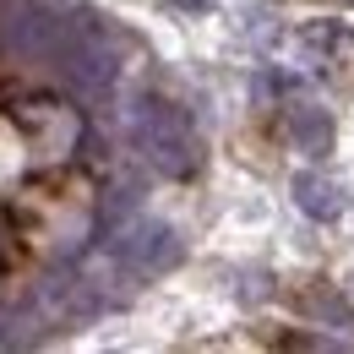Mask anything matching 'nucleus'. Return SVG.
I'll use <instances>...</instances> for the list:
<instances>
[{"label": "nucleus", "instance_id": "obj_1", "mask_svg": "<svg viewBox=\"0 0 354 354\" xmlns=\"http://www.w3.org/2000/svg\"><path fill=\"white\" fill-rule=\"evenodd\" d=\"M131 142H136V153L169 180L196 175V164H202V142L191 131V120L164 98H142L131 109Z\"/></svg>", "mask_w": 354, "mask_h": 354}, {"label": "nucleus", "instance_id": "obj_2", "mask_svg": "<svg viewBox=\"0 0 354 354\" xmlns=\"http://www.w3.org/2000/svg\"><path fill=\"white\" fill-rule=\"evenodd\" d=\"M66 39V17L44 0H6L0 6V49L17 60H55Z\"/></svg>", "mask_w": 354, "mask_h": 354}, {"label": "nucleus", "instance_id": "obj_3", "mask_svg": "<svg viewBox=\"0 0 354 354\" xmlns=\"http://www.w3.org/2000/svg\"><path fill=\"white\" fill-rule=\"evenodd\" d=\"M109 262L120 267L126 278H153V272H169L180 262V240L169 223L158 218H142L131 229H120L115 240H109Z\"/></svg>", "mask_w": 354, "mask_h": 354}, {"label": "nucleus", "instance_id": "obj_4", "mask_svg": "<svg viewBox=\"0 0 354 354\" xmlns=\"http://www.w3.org/2000/svg\"><path fill=\"white\" fill-rule=\"evenodd\" d=\"M289 142H295L300 153H310V158L333 153V115L316 109V104H295V109H289Z\"/></svg>", "mask_w": 354, "mask_h": 354}, {"label": "nucleus", "instance_id": "obj_5", "mask_svg": "<svg viewBox=\"0 0 354 354\" xmlns=\"http://www.w3.org/2000/svg\"><path fill=\"white\" fill-rule=\"evenodd\" d=\"M295 202H300L306 218H322V223H333L344 213V191L327 175H316V169H300V175H295Z\"/></svg>", "mask_w": 354, "mask_h": 354}, {"label": "nucleus", "instance_id": "obj_6", "mask_svg": "<svg viewBox=\"0 0 354 354\" xmlns=\"http://www.w3.org/2000/svg\"><path fill=\"white\" fill-rule=\"evenodd\" d=\"M169 6H175V11H196V17L213 11V0H169Z\"/></svg>", "mask_w": 354, "mask_h": 354}, {"label": "nucleus", "instance_id": "obj_7", "mask_svg": "<svg viewBox=\"0 0 354 354\" xmlns=\"http://www.w3.org/2000/svg\"><path fill=\"white\" fill-rule=\"evenodd\" d=\"M0 6H6V0H0Z\"/></svg>", "mask_w": 354, "mask_h": 354}]
</instances>
